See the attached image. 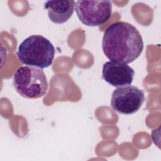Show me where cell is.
Segmentation results:
<instances>
[{
    "label": "cell",
    "instance_id": "obj_1",
    "mask_svg": "<svg viewBox=\"0 0 161 161\" xmlns=\"http://www.w3.org/2000/svg\"><path fill=\"white\" fill-rule=\"evenodd\" d=\"M102 48L111 61L128 64L140 55L143 42L136 27L127 22L118 21L104 31Z\"/></svg>",
    "mask_w": 161,
    "mask_h": 161
},
{
    "label": "cell",
    "instance_id": "obj_2",
    "mask_svg": "<svg viewBox=\"0 0 161 161\" xmlns=\"http://www.w3.org/2000/svg\"><path fill=\"white\" fill-rule=\"evenodd\" d=\"M16 55L21 64L43 69L52 65L55 48L45 37L33 35L19 44Z\"/></svg>",
    "mask_w": 161,
    "mask_h": 161
},
{
    "label": "cell",
    "instance_id": "obj_3",
    "mask_svg": "<svg viewBox=\"0 0 161 161\" xmlns=\"http://www.w3.org/2000/svg\"><path fill=\"white\" fill-rule=\"evenodd\" d=\"M13 85L17 92L27 99H37L47 94L48 82L42 69L23 66L13 75Z\"/></svg>",
    "mask_w": 161,
    "mask_h": 161
},
{
    "label": "cell",
    "instance_id": "obj_4",
    "mask_svg": "<svg viewBox=\"0 0 161 161\" xmlns=\"http://www.w3.org/2000/svg\"><path fill=\"white\" fill-rule=\"evenodd\" d=\"M74 9L84 25L99 26L110 19L112 3L110 1H77Z\"/></svg>",
    "mask_w": 161,
    "mask_h": 161
},
{
    "label": "cell",
    "instance_id": "obj_5",
    "mask_svg": "<svg viewBox=\"0 0 161 161\" xmlns=\"http://www.w3.org/2000/svg\"><path fill=\"white\" fill-rule=\"evenodd\" d=\"M145 99L143 91L135 86L119 87L113 92L111 106L119 113L131 114L140 109Z\"/></svg>",
    "mask_w": 161,
    "mask_h": 161
},
{
    "label": "cell",
    "instance_id": "obj_6",
    "mask_svg": "<svg viewBox=\"0 0 161 161\" xmlns=\"http://www.w3.org/2000/svg\"><path fill=\"white\" fill-rule=\"evenodd\" d=\"M102 75L109 84L119 87L133 82L135 70L128 64L108 61L103 65Z\"/></svg>",
    "mask_w": 161,
    "mask_h": 161
},
{
    "label": "cell",
    "instance_id": "obj_7",
    "mask_svg": "<svg viewBox=\"0 0 161 161\" xmlns=\"http://www.w3.org/2000/svg\"><path fill=\"white\" fill-rule=\"evenodd\" d=\"M75 1H47L44 3V8L48 11L49 19L53 23L62 24L66 22L74 11Z\"/></svg>",
    "mask_w": 161,
    "mask_h": 161
}]
</instances>
